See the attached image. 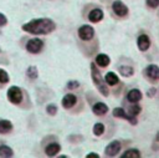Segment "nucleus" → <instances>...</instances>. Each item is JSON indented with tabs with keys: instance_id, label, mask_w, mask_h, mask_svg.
Returning a JSON list of instances; mask_svg holds the SVG:
<instances>
[{
	"instance_id": "obj_24",
	"label": "nucleus",
	"mask_w": 159,
	"mask_h": 158,
	"mask_svg": "<svg viewBox=\"0 0 159 158\" xmlns=\"http://www.w3.org/2000/svg\"><path fill=\"white\" fill-rule=\"evenodd\" d=\"M7 82H9V75L6 73V71L0 68V83H7Z\"/></svg>"
},
{
	"instance_id": "obj_5",
	"label": "nucleus",
	"mask_w": 159,
	"mask_h": 158,
	"mask_svg": "<svg viewBox=\"0 0 159 158\" xmlns=\"http://www.w3.org/2000/svg\"><path fill=\"white\" fill-rule=\"evenodd\" d=\"M93 35H94V30H93V27L89 26V25H83V26H81V27L78 29V36H80V39L83 40V41L92 40Z\"/></svg>"
},
{
	"instance_id": "obj_4",
	"label": "nucleus",
	"mask_w": 159,
	"mask_h": 158,
	"mask_svg": "<svg viewBox=\"0 0 159 158\" xmlns=\"http://www.w3.org/2000/svg\"><path fill=\"white\" fill-rule=\"evenodd\" d=\"M43 47V41L41 39H31L26 44V50L30 53H39Z\"/></svg>"
},
{
	"instance_id": "obj_31",
	"label": "nucleus",
	"mask_w": 159,
	"mask_h": 158,
	"mask_svg": "<svg viewBox=\"0 0 159 158\" xmlns=\"http://www.w3.org/2000/svg\"><path fill=\"white\" fill-rule=\"evenodd\" d=\"M155 91H157L155 88H150L149 92H148V96H153V95H155Z\"/></svg>"
},
{
	"instance_id": "obj_1",
	"label": "nucleus",
	"mask_w": 159,
	"mask_h": 158,
	"mask_svg": "<svg viewBox=\"0 0 159 158\" xmlns=\"http://www.w3.org/2000/svg\"><path fill=\"white\" fill-rule=\"evenodd\" d=\"M56 29L55 22L48 19V17H40V19H34L29 21L27 24L22 25V30L29 32V34H35V35H46L52 32Z\"/></svg>"
},
{
	"instance_id": "obj_19",
	"label": "nucleus",
	"mask_w": 159,
	"mask_h": 158,
	"mask_svg": "<svg viewBox=\"0 0 159 158\" xmlns=\"http://www.w3.org/2000/svg\"><path fill=\"white\" fill-rule=\"evenodd\" d=\"M123 158H139L140 157V153L138 149H128L127 152H124L122 154Z\"/></svg>"
},
{
	"instance_id": "obj_7",
	"label": "nucleus",
	"mask_w": 159,
	"mask_h": 158,
	"mask_svg": "<svg viewBox=\"0 0 159 158\" xmlns=\"http://www.w3.org/2000/svg\"><path fill=\"white\" fill-rule=\"evenodd\" d=\"M113 116H114V117H119V118H124V119L129 121V123H132V124H137V119H135V117L132 116V114L128 116V114L124 112V109H123L122 107H117V108H114V109H113Z\"/></svg>"
},
{
	"instance_id": "obj_10",
	"label": "nucleus",
	"mask_w": 159,
	"mask_h": 158,
	"mask_svg": "<svg viewBox=\"0 0 159 158\" xmlns=\"http://www.w3.org/2000/svg\"><path fill=\"white\" fill-rule=\"evenodd\" d=\"M137 42H138V47H139V50H142V51H147V50L149 49V46H150V39H149L145 34L140 35V36L138 37Z\"/></svg>"
},
{
	"instance_id": "obj_30",
	"label": "nucleus",
	"mask_w": 159,
	"mask_h": 158,
	"mask_svg": "<svg viewBox=\"0 0 159 158\" xmlns=\"http://www.w3.org/2000/svg\"><path fill=\"white\" fill-rule=\"evenodd\" d=\"M92 157L98 158V157H99V154H97V153H89V154H87V158H92Z\"/></svg>"
},
{
	"instance_id": "obj_17",
	"label": "nucleus",
	"mask_w": 159,
	"mask_h": 158,
	"mask_svg": "<svg viewBox=\"0 0 159 158\" xmlns=\"http://www.w3.org/2000/svg\"><path fill=\"white\" fill-rule=\"evenodd\" d=\"M10 131H12V123L7 119H1L0 121V133H9Z\"/></svg>"
},
{
	"instance_id": "obj_15",
	"label": "nucleus",
	"mask_w": 159,
	"mask_h": 158,
	"mask_svg": "<svg viewBox=\"0 0 159 158\" xmlns=\"http://www.w3.org/2000/svg\"><path fill=\"white\" fill-rule=\"evenodd\" d=\"M60 149H61V147H60L58 143H51V144H48V146L46 147L45 152H46V154H47L48 157H53V156H56V154L60 152Z\"/></svg>"
},
{
	"instance_id": "obj_11",
	"label": "nucleus",
	"mask_w": 159,
	"mask_h": 158,
	"mask_svg": "<svg viewBox=\"0 0 159 158\" xmlns=\"http://www.w3.org/2000/svg\"><path fill=\"white\" fill-rule=\"evenodd\" d=\"M88 19H89V21H92V22H98V21H101L102 19H103V11L101 10V9H93V10H91L89 11V14H88Z\"/></svg>"
},
{
	"instance_id": "obj_6",
	"label": "nucleus",
	"mask_w": 159,
	"mask_h": 158,
	"mask_svg": "<svg viewBox=\"0 0 159 158\" xmlns=\"http://www.w3.org/2000/svg\"><path fill=\"white\" fill-rule=\"evenodd\" d=\"M112 9H113L114 14L118 15V16H120V17H123V16H125V15L128 14V7H127V5H124L120 0H116V1L112 4Z\"/></svg>"
},
{
	"instance_id": "obj_9",
	"label": "nucleus",
	"mask_w": 159,
	"mask_h": 158,
	"mask_svg": "<svg viewBox=\"0 0 159 158\" xmlns=\"http://www.w3.org/2000/svg\"><path fill=\"white\" fill-rule=\"evenodd\" d=\"M145 75L150 78V80H159V66L157 65H149L147 68H145Z\"/></svg>"
},
{
	"instance_id": "obj_29",
	"label": "nucleus",
	"mask_w": 159,
	"mask_h": 158,
	"mask_svg": "<svg viewBox=\"0 0 159 158\" xmlns=\"http://www.w3.org/2000/svg\"><path fill=\"white\" fill-rule=\"evenodd\" d=\"M6 22H7V19H6V16H5V15H2V14H0V26H4V25H6Z\"/></svg>"
},
{
	"instance_id": "obj_8",
	"label": "nucleus",
	"mask_w": 159,
	"mask_h": 158,
	"mask_svg": "<svg viewBox=\"0 0 159 158\" xmlns=\"http://www.w3.org/2000/svg\"><path fill=\"white\" fill-rule=\"evenodd\" d=\"M119 151H120V142L113 141V142H111V143L106 147V151H104V152H106L107 156L113 157V156H117Z\"/></svg>"
},
{
	"instance_id": "obj_26",
	"label": "nucleus",
	"mask_w": 159,
	"mask_h": 158,
	"mask_svg": "<svg viewBox=\"0 0 159 158\" xmlns=\"http://www.w3.org/2000/svg\"><path fill=\"white\" fill-rule=\"evenodd\" d=\"M46 111H47V113H48V114L55 116V114H56V112H57V107H56L55 105H48V106L46 107Z\"/></svg>"
},
{
	"instance_id": "obj_13",
	"label": "nucleus",
	"mask_w": 159,
	"mask_h": 158,
	"mask_svg": "<svg viewBox=\"0 0 159 158\" xmlns=\"http://www.w3.org/2000/svg\"><path fill=\"white\" fill-rule=\"evenodd\" d=\"M127 100H128L129 102L137 103L138 101H140V100H142V93H140V91H139V90H137V88L130 90V91L128 92V95H127Z\"/></svg>"
},
{
	"instance_id": "obj_14",
	"label": "nucleus",
	"mask_w": 159,
	"mask_h": 158,
	"mask_svg": "<svg viewBox=\"0 0 159 158\" xmlns=\"http://www.w3.org/2000/svg\"><path fill=\"white\" fill-rule=\"evenodd\" d=\"M92 109H93V113H94V114H97V116H103V114L107 113L108 106H107L106 103H103V102H97V103L93 106Z\"/></svg>"
},
{
	"instance_id": "obj_18",
	"label": "nucleus",
	"mask_w": 159,
	"mask_h": 158,
	"mask_svg": "<svg viewBox=\"0 0 159 158\" xmlns=\"http://www.w3.org/2000/svg\"><path fill=\"white\" fill-rule=\"evenodd\" d=\"M118 81H119V78H118V76H117L114 72H108V73L106 75V82H107L109 86L117 85Z\"/></svg>"
},
{
	"instance_id": "obj_12",
	"label": "nucleus",
	"mask_w": 159,
	"mask_h": 158,
	"mask_svg": "<svg viewBox=\"0 0 159 158\" xmlns=\"http://www.w3.org/2000/svg\"><path fill=\"white\" fill-rule=\"evenodd\" d=\"M76 101H77V97H76L75 95H72V93H68V95H66V96L62 98V106H63L65 108H71V107L75 106Z\"/></svg>"
},
{
	"instance_id": "obj_22",
	"label": "nucleus",
	"mask_w": 159,
	"mask_h": 158,
	"mask_svg": "<svg viewBox=\"0 0 159 158\" xmlns=\"http://www.w3.org/2000/svg\"><path fill=\"white\" fill-rule=\"evenodd\" d=\"M26 73H27V76H29L31 80H35V78L37 77V68H36L35 66H30V67H27Z\"/></svg>"
},
{
	"instance_id": "obj_21",
	"label": "nucleus",
	"mask_w": 159,
	"mask_h": 158,
	"mask_svg": "<svg viewBox=\"0 0 159 158\" xmlns=\"http://www.w3.org/2000/svg\"><path fill=\"white\" fill-rule=\"evenodd\" d=\"M119 71H120V73H122L124 77H129V76H132V75L134 73V70H133V67H130V66H120V67H119Z\"/></svg>"
},
{
	"instance_id": "obj_25",
	"label": "nucleus",
	"mask_w": 159,
	"mask_h": 158,
	"mask_svg": "<svg viewBox=\"0 0 159 158\" xmlns=\"http://www.w3.org/2000/svg\"><path fill=\"white\" fill-rule=\"evenodd\" d=\"M140 106H138V105H134V106H130L129 107V114H132V116H137L139 112H140Z\"/></svg>"
},
{
	"instance_id": "obj_16",
	"label": "nucleus",
	"mask_w": 159,
	"mask_h": 158,
	"mask_svg": "<svg viewBox=\"0 0 159 158\" xmlns=\"http://www.w3.org/2000/svg\"><path fill=\"white\" fill-rule=\"evenodd\" d=\"M109 62H111L109 57H108L107 55H104V53H99V55H97V57H96V63H97L98 66H101V67H107V66L109 65Z\"/></svg>"
},
{
	"instance_id": "obj_28",
	"label": "nucleus",
	"mask_w": 159,
	"mask_h": 158,
	"mask_svg": "<svg viewBox=\"0 0 159 158\" xmlns=\"http://www.w3.org/2000/svg\"><path fill=\"white\" fill-rule=\"evenodd\" d=\"M80 86V83L77 82V81H70L68 83H67V87L70 88V90H72V88H76V87H78Z\"/></svg>"
},
{
	"instance_id": "obj_2",
	"label": "nucleus",
	"mask_w": 159,
	"mask_h": 158,
	"mask_svg": "<svg viewBox=\"0 0 159 158\" xmlns=\"http://www.w3.org/2000/svg\"><path fill=\"white\" fill-rule=\"evenodd\" d=\"M91 75H92L93 83H94V86L99 90V92H101L102 95H104V96H108V93H109V92H108V88L106 87L104 81H103V78H102L99 71H98L97 67L94 66V63L91 65Z\"/></svg>"
},
{
	"instance_id": "obj_32",
	"label": "nucleus",
	"mask_w": 159,
	"mask_h": 158,
	"mask_svg": "<svg viewBox=\"0 0 159 158\" xmlns=\"http://www.w3.org/2000/svg\"><path fill=\"white\" fill-rule=\"evenodd\" d=\"M155 139H157V141H158V142H159V132H158V133H157V136H155Z\"/></svg>"
},
{
	"instance_id": "obj_3",
	"label": "nucleus",
	"mask_w": 159,
	"mask_h": 158,
	"mask_svg": "<svg viewBox=\"0 0 159 158\" xmlns=\"http://www.w3.org/2000/svg\"><path fill=\"white\" fill-rule=\"evenodd\" d=\"M7 98L11 103L14 105H19L22 101V91L20 87L17 86H11L7 90Z\"/></svg>"
},
{
	"instance_id": "obj_20",
	"label": "nucleus",
	"mask_w": 159,
	"mask_h": 158,
	"mask_svg": "<svg viewBox=\"0 0 159 158\" xmlns=\"http://www.w3.org/2000/svg\"><path fill=\"white\" fill-rule=\"evenodd\" d=\"M14 152L7 146H0V157H12Z\"/></svg>"
},
{
	"instance_id": "obj_23",
	"label": "nucleus",
	"mask_w": 159,
	"mask_h": 158,
	"mask_svg": "<svg viewBox=\"0 0 159 158\" xmlns=\"http://www.w3.org/2000/svg\"><path fill=\"white\" fill-rule=\"evenodd\" d=\"M103 132H104V126L102 123H96L93 126V133L96 136H101V134H103Z\"/></svg>"
},
{
	"instance_id": "obj_27",
	"label": "nucleus",
	"mask_w": 159,
	"mask_h": 158,
	"mask_svg": "<svg viewBox=\"0 0 159 158\" xmlns=\"http://www.w3.org/2000/svg\"><path fill=\"white\" fill-rule=\"evenodd\" d=\"M145 1H147L148 6H150V7H153V9H155V7L159 5V0H145Z\"/></svg>"
}]
</instances>
